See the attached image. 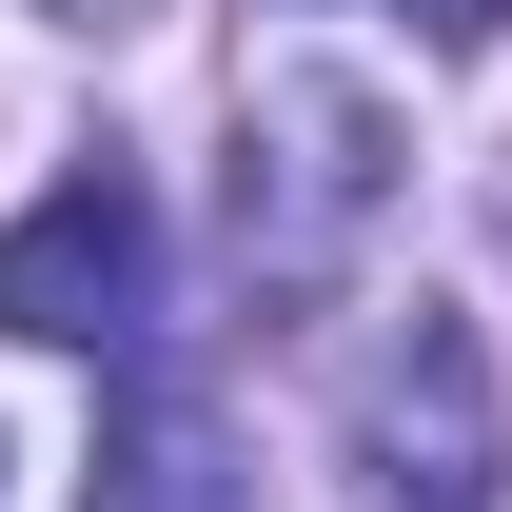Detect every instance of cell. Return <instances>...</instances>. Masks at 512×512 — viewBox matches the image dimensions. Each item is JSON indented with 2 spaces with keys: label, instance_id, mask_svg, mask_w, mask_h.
Returning <instances> with one entry per match:
<instances>
[{
  "label": "cell",
  "instance_id": "5b68a950",
  "mask_svg": "<svg viewBox=\"0 0 512 512\" xmlns=\"http://www.w3.org/2000/svg\"><path fill=\"white\" fill-rule=\"evenodd\" d=\"M414 40H512V0H394Z\"/></svg>",
  "mask_w": 512,
  "mask_h": 512
},
{
  "label": "cell",
  "instance_id": "277c9868",
  "mask_svg": "<svg viewBox=\"0 0 512 512\" xmlns=\"http://www.w3.org/2000/svg\"><path fill=\"white\" fill-rule=\"evenodd\" d=\"M79 512H237V453H217V394L178 355H119V414H99V473Z\"/></svg>",
  "mask_w": 512,
  "mask_h": 512
},
{
  "label": "cell",
  "instance_id": "7a4b0ae2",
  "mask_svg": "<svg viewBox=\"0 0 512 512\" xmlns=\"http://www.w3.org/2000/svg\"><path fill=\"white\" fill-rule=\"evenodd\" d=\"M138 316H158V197H138V158H60V178L0 217V335L138 355Z\"/></svg>",
  "mask_w": 512,
  "mask_h": 512
},
{
  "label": "cell",
  "instance_id": "6da1fadb",
  "mask_svg": "<svg viewBox=\"0 0 512 512\" xmlns=\"http://www.w3.org/2000/svg\"><path fill=\"white\" fill-rule=\"evenodd\" d=\"M394 197H414V119L335 40H256L237 60V276H256V316H335L375 276Z\"/></svg>",
  "mask_w": 512,
  "mask_h": 512
},
{
  "label": "cell",
  "instance_id": "8992f818",
  "mask_svg": "<svg viewBox=\"0 0 512 512\" xmlns=\"http://www.w3.org/2000/svg\"><path fill=\"white\" fill-rule=\"evenodd\" d=\"M60 20H119V0H60Z\"/></svg>",
  "mask_w": 512,
  "mask_h": 512
},
{
  "label": "cell",
  "instance_id": "3957f363",
  "mask_svg": "<svg viewBox=\"0 0 512 512\" xmlns=\"http://www.w3.org/2000/svg\"><path fill=\"white\" fill-rule=\"evenodd\" d=\"M355 512H493V355L473 316H394L375 394H355Z\"/></svg>",
  "mask_w": 512,
  "mask_h": 512
},
{
  "label": "cell",
  "instance_id": "52a82bcc",
  "mask_svg": "<svg viewBox=\"0 0 512 512\" xmlns=\"http://www.w3.org/2000/svg\"><path fill=\"white\" fill-rule=\"evenodd\" d=\"M493 217H512V178H493Z\"/></svg>",
  "mask_w": 512,
  "mask_h": 512
}]
</instances>
